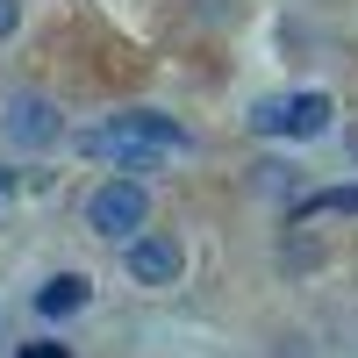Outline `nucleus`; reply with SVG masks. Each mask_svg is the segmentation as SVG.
<instances>
[{
    "instance_id": "f03ea898",
    "label": "nucleus",
    "mask_w": 358,
    "mask_h": 358,
    "mask_svg": "<svg viewBox=\"0 0 358 358\" xmlns=\"http://www.w3.org/2000/svg\"><path fill=\"white\" fill-rule=\"evenodd\" d=\"M143 222H151V194H143V179H101V187L86 194V229L108 236V244H115V236L129 244Z\"/></svg>"
},
{
    "instance_id": "7ed1b4c3",
    "label": "nucleus",
    "mask_w": 358,
    "mask_h": 358,
    "mask_svg": "<svg viewBox=\"0 0 358 358\" xmlns=\"http://www.w3.org/2000/svg\"><path fill=\"white\" fill-rule=\"evenodd\" d=\"M0 129H8L15 151H50V143L65 136V115H57L50 94H8L0 101Z\"/></svg>"
},
{
    "instance_id": "0eeeda50",
    "label": "nucleus",
    "mask_w": 358,
    "mask_h": 358,
    "mask_svg": "<svg viewBox=\"0 0 358 358\" xmlns=\"http://www.w3.org/2000/svg\"><path fill=\"white\" fill-rule=\"evenodd\" d=\"M322 208H337V215H358V187H330V194H308L294 215H322Z\"/></svg>"
},
{
    "instance_id": "6e6552de",
    "label": "nucleus",
    "mask_w": 358,
    "mask_h": 358,
    "mask_svg": "<svg viewBox=\"0 0 358 358\" xmlns=\"http://www.w3.org/2000/svg\"><path fill=\"white\" fill-rule=\"evenodd\" d=\"M15 29H22V0H0V43H8Z\"/></svg>"
},
{
    "instance_id": "39448f33",
    "label": "nucleus",
    "mask_w": 358,
    "mask_h": 358,
    "mask_svg": "<svg viewBox=\"0 0 358 358\" xmlns=\"http://www.w3.org/2000/svg\"><path fill=\"white\" fill-rule=\"evenodd\" d=\"M86 294H94V287H86L79 273H57V280L36 287V315H50V322H57V315H79V308H86Z\"/></svg>"
},
{
    "instance_id": "20e7f679",
    "label": "nucleus",
    "mask_w": 358,
    "mask_h": 358,
    "mask_svg": "<svg viewBox=\"0 0 358 358\" xmlns=\"http://www.w3.org/2000/svg\"><path fill=\"white\" fill-rule=\"evenodd\" d=\"M179 273H187V251H179L172 229H136L129 236V280L136 287H172Z\"/></svg>"
},
{
    "instance_id": "f257e3e1",
    "label": "nucleus",
    "mask_w": 358,
    "mask_h": 358,
    "mask_svg": "<svg viewBox=\"0 0 358 358\" xmlns=\"http://www.w3.org/2000/svg\"><path fill=\"white\" fill-rule=\"evenodd\" d=\"M179 143H187V129H179L172 115L129 108V115H115V122H101L94 136H86V151H94V158H115L122 172H143V165H158L165 151H179Z\"/></svg>"
},
{
    "instance_id": "423d86ee",
    "label": "nucleus",
    "mask_w": 358,
    "mask_h": 358,
    "mask_svg": "<svg viewBox=\"0 0 358 358\" xmlns=\"http://www.w3.org/2000/svg\"><path fill=\"white\" fill-rule=\"evenodd\" d=\"M330 129V94H294L280 115V136H322Z\"/></svg>"
},
{
    "instance_id": "1a4fd4ad",
    "label": "nucleus",
    "mask_w": 358,
    "mask_h": 358,
    "mask_svg": "<svg viewBox=\"0 0 358 358\" xmlns=\"http://www.w3.org/2000/svg\"><path fill=\"white\" fill-rule=\"evenodd\" d=\"M22 358H72V344H50L43 337V344H22Z\"/></svg>"
}]
</instances>
